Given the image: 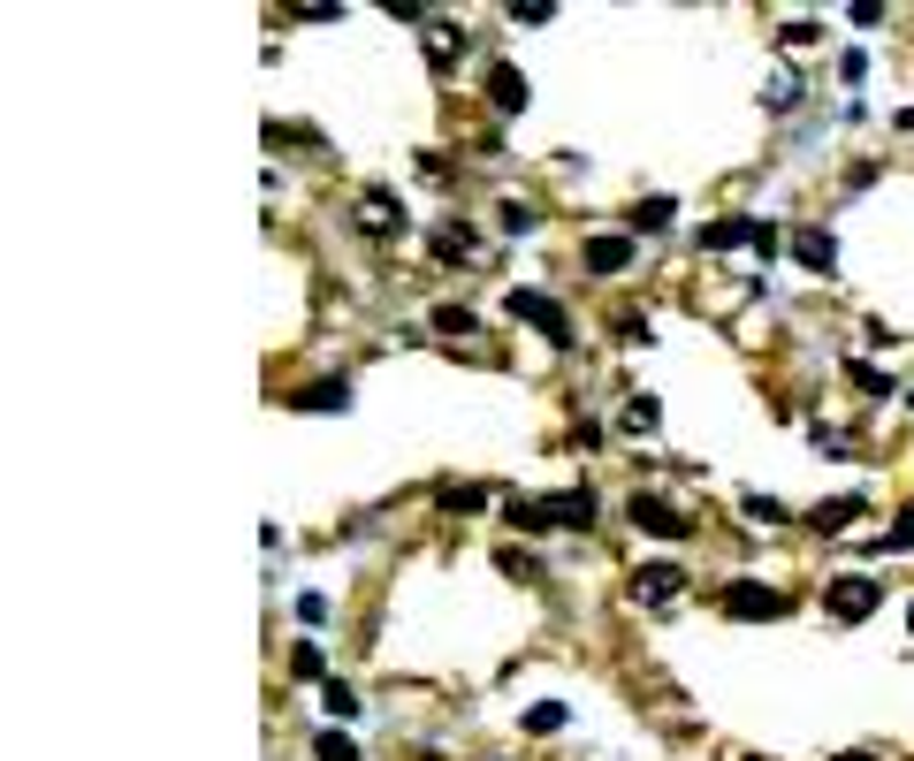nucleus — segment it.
Returning <instances> with one entry per match:
<instances>
[{
    "instance_id": "nucleus-21",
    "label": "nucleus",
    "mask_w": 914,
    "mask_h": 761,
    "mask_svg": "<svg viewBox=\"0 0 914 761\" xmlns=\"http://www.w3.org/2000/svg\"><path fill=\"white\" fill-rule=\"evenodd\" d=\"M907 549H914V503L892 518V533H884V556H907Z\"/></svg>"
},
{
    "instance_id": "nucleus-12",
    "label": "nucleus",
    "mask_w": 914,
    "mask_h": 761,
    "mask_svg": "<svg viewBox=\"0 0 914 761\" xmlns=\"http://www.w3.org/2000/svg\"><path fill=\"white\" fill-rule=\"evenodd\" d=\"M640 595H648V602H678V595H686V572H678V564H640Z\"/></svg>"
},
{
    "instance_id": "nucleus-4",
    "label": "nucleus",
    "mask_w": 914,
    "mask_h": 761,
    "mask_svg": "<svg viewBox=\"0 0 914 761\" xmlns=\"http://www.w3.org/2000/svg\"><path fill=\"white\" fill-rule=\"evenodd\" d=\"M823 609H831L838 624H861L869 609H884V579H869V572H854V579H831V587H823Z\"/></svg>"
},
{
    "instance_id": "nucleus-7",
    "label": "nucleus",
    "mask_w": 914,
    "mask_h": 761,
    "mask_svg": "<svg viewBox=\"0 0 914 761\" xmlns=\"http://www.w3.org/2000/svg\"><path fill=\"white\" fill-rule=\"evenodd\" d=\"M694 244L701 252H740V244H762V221H701Z\"/></svg>"
},
{
    "instance_id": "nucleus-15",
    "label": "nucleus",
    "mask_w": 914,
    "mask_h": 761,
    "mask_svg": "<svg viewBox=\"0 0 914 761\" xmlns=\"http://www.w3.org/2000/svg\"><path fill=\"white\" fill-rule=\"evenodd\" d=\"M290 404H298V412H343V404H351V389H343V381H312V389H298Z\"/></svg>"
},
{
    "instance_id": "nucleus-32",
    "label": "nucleus",
    "mask_w": 914,
    "mask_h": 761,
    "mask_svg": "<svg viewBox=\"0 0 914 761\" xmlns=\"http://www.w3.org/2000/svg\"><path fill=\"white\" fill-rule=\"evenodd\" d=\"M892 123H900V130H907V138H914V107H900V115H892Z\"/></svg>"
},
{
    "instance_id": "nucleus-8",
    "label": "nucleus",
    "mask_w": 914,
    "mask_h": 761,
    "mask_svg": "<svg viewBox=\"0 0 914 761\" xmlns=\"http://www.w3.org/2000/svg\"><path fill=\"white\" fill-rule=\"evenodd\" d=\"M435 260H457V267H472V260H488V244L465 229V221H443L435 229Z\"/></svg>"
},
{
    "instance_id": "nucleus-33",
    "label": "nucleus",
    "mask_w": 914,
    "mask_h": 761,
    "mask_svg": "<svg viewBox=\"0 0 914 761\" xmlns=\"http://www.w3.org/2000/svg\"><path fill=\"white\" fill-rule=\"evenodd\" d=\"M838 761H877V754H838Z\"/></svg>"
},
{
    "instance_id": "nucleus-27",
    "label": "nucleus",
    "mask_w": 914,
    "mask_h": 761,
    "mask_svg": "<svg viewBox=\"0 0 914 761\" xmlns=\"http://www.w3.org/2000/svg\"><path fill=\"white\" fill-rule=\"evenodd\" d=\"M854 389H869V396H892V373H877V366H854Z\"/></svg>"
},
{
    "instance_id": "nucleus-22",
    "label": "nucleus",
    "mask_w": 914,
    "mask_h": 761,
    "mask_svg": "<svg viewBox=\"0 0 914 761\" xmlns=\"http://www.w3.org/2000/svg\"><path fill=\"white\" fill-rule=\"evenodd\" d=\"M435 503H443V510H488V487H443Z\"/></svg>"
},
{
    "instance_id": "nucleus-5",
    "label": "nucleus",
    "mask_w": 914,
    "mask_h": 761,
    "mask_svg": "<svg viewBox=\"0 0 914 761\" xmlns=\"http://www.w3.org/2000/svg\"><path fill=\"white\" fill-rule=\"evenodd\" d=\"M717 609H724V616H740V624H769V616H785V595H777V587H762V579H732V587H724V595H717Z\"/></svg>"
},
{
    "instance_id": "nucleus-30",
    "label": "nucleus",
    "mask_w": 914,
    "mask_h": 761,
    "mask_svg": "<svg viewBox=\"0 0 914 761\" xmlns=\"http://www.w3.org/2000/svg\"><path fill=\"white\" fill-rule=\"evenodd\" d=\"M740 510H747V518H762V526H777V518H785V503H769V495H747Z\"/></svg>"
},
{
    "instance_id": "nucleus-6",
    "label": "nucleus",
    "mask_w": 914,
    "mask_h": 761,
    "mask_svg": "<svg viewBox=\"0 0 914 761\" xmlns=\"http://www.w3.org/2000/svg\"><path fill=\"white\" fill-rule=\"evenodd\" d=\"M632 526H640V533H655V541H686V533H694V518H686V510H671V503H663V495H648V487L632 495Z\"/></svg>"
},
{
    "instance_id": "nucleus-16",
    "label": "nucleus",
    "mask_w": 914,
    "mask_h": 761,
    "mask_svg": "<svg viewBox=\"0 0 914 761\" xmlns=\"http://www.w3.org/2000/svg\"><path fill=\"white\" fill-rule=\"evenodd\" d=\"M655 419H663V404H655V396H632V404L617 412V427H625V435H655Z\"/></svg>"
},
{
    "instance_id": "nucleus-11",
    "label": "nucleus",
    "mask_w": 914,
    "mask_h": 761,
    "mask_svg": "<svg viewBox=\"0 0 914 761\" xmlns=\"http://www.w3.org/2000/svg\"><path fill=\"white\" fill-rule=\"evenodd\" d=\"M792 252H800V267H808V275H831V267H838L831 229H800V237H792Z\"/></svg>"
},
{
    "instance_id": "nucleus-18",
    "label": "nucleus",
    "mask_w": 914,
    "mask_h": 761,
    "mask_svg": "<svg viewBox=\"0 0 914 761\" xmlns=\"http://www.w3.org/2000/svg\"><path fill=\"white\" fill-rule=\"evenodd\" d=\"M792 100H800V77H792V69H777V77L762 84V107H792Z\"/></svg>"
},
{
    "instance_id": "nucleus-26",
    "label": "nucleus",
    "mask_w": 914,
    "mask_h": 761,
    "mask_svg": "<svg viewBox=\"0 0 914 761\" xmlns=\"http://www.w3.org/2000/svg\"><path fill=\"white\" fill-rule=\"evenodd\" d=\"M435 327H443V335H472V312H465V304H443Z\"/></svg>"
},
{
    "instance_id": "nucleus-31",
    "label": "nucleus",
    "mask_w": 914,
    "mask_h": 761,
    "mask_svg": "<svg viewBox=\"0 0 914 761\" xmlns=\"http://www.w3.org/2000/svg\"><path fill=\"white\" fill-rule=\"evenodd\" d=\"M838 77H846V84H861V77H869V54H854V46H846V54H838Z\"/></svg>"
},
{
    "instance_id": "nucleus-19",
    "label": "nucleus",
    "mask_w": 914,
    "mask_h": 761,
    "mask_svg": "<svg viewBox=\"0 0 914 761\" xmlns=\"http://www.w3.org/2000/svg\"><path fill=\"white\" fill-rule=\"evenodd\" d=\"M495 221H503L511 237H526V229H541V206H526V198H511V206H503Z\"/></svg>"
},
{
    "instance_id": "nucleus-17",
    "label": "nucleus",
    "mask_w": 914,
    "mask_h": 761,
    "mask_svg": "<svg viewBox=\"0 0 914 761\" xmlns=\"http://www.w3.org/2000/svg\"><path fill=\"white\" fill-rule=\"evenodd\" d=\"M518 731H534V739H557V731H564V708H557V701H541V708H526V716H518Z\"/></svg>"
},
{
    "instance_id": "nucleus-10",
    "label": "nucleus",
    "mask_w": 914,
    "mask_h": 761,
    "mask_svg": "<svg viewBox=\"0 0 914 761\" xmlns=\"http://www.w3.org/2000/svg\"><path fill=\"white\" fill-rule=\"evenodd\" d=\"M488 100H495V115H518V107H526V77H518L511 61H495V69H488Z\"/></svg>"
},
{
    "instance_id": "nucleus-1",
    "label": "nucleus",
    "mask_w": 914,
    "mask_h": 761,
    "mask_svg": "<svg viewBox=\"0 0 914 761\" xmlns=\"http://www.w3.org/2000/svg\"><path fill=\"white\" fill-rule=\"evenodd\" d=\"M587 518H595V487H557L541 503H511V526H526V533H541V526H587Z\"/></svg>"
},
{
    "instance_id": "nucleus-20",
    "label": "nucleus",
    "mask_w": 914,
    "mask_h": 761,
    "mask_svg": "<svg viewBox=\"0 0 914 761\" xmlns=\"http://www.w3.org/2000/svg\"><path fill=\"white\" fill-rule=\"evenodd\" d=\"M312 761H358V747H351L343 731H320V739H312Z\"/></svg>"
},
{
    "instance_id": "nucleus-23",
    "label": "nucleus",
    "mask_w": 914,
    "mask_h": 761,
    "mask_svg": "<svg viewBox=\"0 0 914 761\" xmlns=\"http://www.w3.org/2000/svg\"><path fill=\"white\" fill-rule=\"evenodd\" d=\"M290 678H298V685H328V678H320V647H298V655H290Z\"/></svg>"
},
{
    "instance_id": "nucleus-28",
    "label": "nucleus",
    "mask_w": 914,
    "mask_h": 761,
    "mask_svg": "<svg viewBox=\"0 0 914 761\" xmlns=\"http://www.w3.org/2000/svg\"><path fill=\"white\" fill-rule=\"evenodd\" d=\"M495 564H503V572H511V579H534V572H541V564H534V556H526V549H503V556H495Z\"/></svg>"
},
{
    "instance_id": "nucleus-9",
    "label": "nucleus",
    "mask_w": 914,
    "mask_h": 761,
    "mask_svg": "<svg viewBox=\"0 0 914 761\" xmlns=\"http://www.w3.org/2000/svg\"><path fill=\"white\" fill-rule=\"evenodd\" d=\"M457 54H465V31H457L450 15H427V61H435V69H457Z\"/></svg>"
},
{
    "instance_id": "nucleus-29",
    "label": "nucleus",
    "mask_w": 914,
    "mask_h": 761,
    "mask_svg": "<svg viewBox=\"0 0 914 761\" xmlns=\"http://www.w3.org/2000/svg\"><path fill=\"white\" fill-rule=\"evenodd\" d=\"M298 624H305V632H320V624H328V602H320V595H298Z\"/></svg>"
},
{
    "instance_id": "nucleus-2",
    "label": "nucleus",
    "mask_w": 914,
    "mask_h": 761,
    "mask_svg": "<svg viewBox=\"0 0 914 761\" xmlns=\"http://www.w3.org/2000/svg\"><path fill=\"white\" fill-rule=\"evenodd\" d=\"M351 221H358V237H397V229H404V198H397L389 183H366V191L351 198Z\"/></svg>"
},
{
    "instance_id": "nucleus-25",
    "label": "nucleus",
    "mask_w": 914,
    "mask_h": 761,
    "mask_svg": "<svg viewBox=\"0 0 914 761\" xmlns=\"http://www.w3.org/2000/svg\"><path fill=\"white\" fill-rule=\"evenodd\" d=\"M320 701H328V716H358V693L351 685H320Z\"/></svg>"
},
{
    "instance_id": "nucleus-13",
    "label": "nucleus",
    "mask_w": 914,
    "mask_h": 761,
    "mask_svg": "<svg viewBox=\"0 0 914 761\" xmlns=\"http://www.w3.org/2000/svg\"><path fill=\"white\" fill-rule=\"evenodd\" d=\"M625 267H632V244L625 237H595L587 244V275H625Z\"/></svg>"
},
{
    "instance_id": "nucleus-3",
    "label": "nucleus",
    "mask_w": 914,
    "mask_h": 761,
    "mask_svg": "<svg viewBox=\"0 0 914 761\" xmlns=\"http://www.w3.org/2000/svg\"><path fill=\"white\" fill-rule=\"evenodd\" d=\"M503 304H511V320H526V327H534V335H549L557 350L572 343V320H564V304L549 298V290H511Z\"/></svg>"
},
{
    "instance_id": "nucleus-24",
    "label": "nucleus",
    "mask_w": 914,
    "mask_h": 761,
    "mask_svg": "<svg viewBox=\"0 0 914 761\" xmlns=\"http://www.w3.org/2000/svg\"><path fill=\"white\" fill-rule=\"evenodd\" d=\"M671 214H678L671 198H648V206H632V221H640V229H671Z\"/></svg>"
},
{
    "instance_id": "nucleus-14",
    "label": "nucleus",
    "mask_w": 914,
    "mask_h": 761,
    "mask_svg": "<svg viewBox=\"0 0 914 761\" xmlns=\"http://www.w3.org/2000/svg\"><path fill=\"white\" fill-rule=\"evenodd\" d=\"M854 518H861V495H831V503H815V510H808V526H815V533H838V526H854Z\"/></svg>"
}]
</instances>
